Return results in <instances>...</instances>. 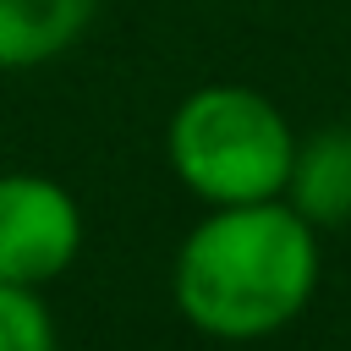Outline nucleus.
Returning <instances> with one entry per match:
<instances>
[{"instance_id":"nucleus-1","label":"nucleus","mask_w":351,"mask_h":351,"mask_svg":"<svg viewBox=\"0 0 351 351\" xmlns=\"http://www.w3.org/2000/svg\"><path fill=\"white\" fill-rule=\"evenodd\" d=\"M318 230L285 197H263L208 208L181 236L170 296L197 335L247 346L296 324L318 296Z\"/></svg>"},{"instance_id":"nucleus-2","label":"nucleus","mask_w":351,"mask_h":351,"mask_svg":"<svg viewBox=\"0 0 351 351\" xmlns=\"http://www.w3.org/2000/svg\"><path fill=\"white\" fill-rule=\"evenodd\" d=\"M291 154H296V126L263 88L247 82L192 88L165 126L170 176L208 208L280 197L291 176Z\"/></svg>"},{"instance_id":"nucleus-3","label":"nucleus","mask_w":351,"mask_h":351,"mask_svg":"<svg viewBox=\"0 0 351 351\" xmlns=\"http://www.w3.org/2000/svg\"><path fill=\"white\" fill-rule=\"evenodd\" d=\"M88 241L82 203L66 181L38 170L0 176V285H55Z\"/></svg>"},{"instance_id":"nucleus-4","label":"nucleus","mask_w":351,"mask_h":351,"mask_svg":"<svg viewBox=\"0 0 351 351\" xmlns=\"http://www.w3.org/2000/svg\"><path fill=\"white\" fill-rule=\"evenodd\" d=\"M313 230L351 225V126H318L296 137L291 176L280 192Z\"/></svg>"},{"instance_id":"nucleus-5","label":"nucleus","mask_w":351,"mask_h":351,"mask_svg":"<svg viewBox=\"0 0 351 351\" xmlns=\"http://www.w3.org/2000/svg\"><path fill=\"white\" fill-rule=\"evenodd\" d=\"M99 0H0V71L60 60L93 22Z\"/></svg>"},{"instance_id":"nucleus-6","label":"nucleus","mask_w":351,"mask_h":351,"mask_svg":"<svg viewBox=\"0 0 351 351\" xmlns=\"http://www.w3.org/2000/svg\"><path fill=\"white\" fill-rule=\"evenodd\" d=\"M0 351H60L55 346V318H49L38 291L0 285Z\"/></svg>"}]
</instances>
